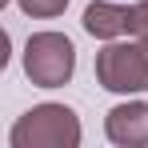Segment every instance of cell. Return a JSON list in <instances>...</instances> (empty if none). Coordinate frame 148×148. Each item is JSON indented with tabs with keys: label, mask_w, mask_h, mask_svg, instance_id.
<instances>
[{
	"label": "cell",
	"mask_w": 148,
	"mask_h": 148,
	"mask_svg": "<svg viewBox=\"0 0 148 148\" xmlns=\"http://www.w3.org/2000/svg\"><path fill=\"white\" fill-rule=\"evenodd\" d=\"M12 148H76L80 144V120L68 104H36L24 112L8 132Z\"/></svg>",
	"instance_id": "cell-1"
},
{
	"label": "cell",
	"mask_w": 148,
	"mask_h": 148,
	"mask_svg": "<svg viewBox=\"0 0 148 148\" xmlns=\"http://www.w3.org/2000/svg\"><path fill=\"white\" fill-rule=\"evenodd\" d=\"M24 72L36 88H60L76 72V48L64 32H36L24 44Z\"/></svg>",
	"instance_id": "cell-2"
},
{
	"label": "cell",
	"mask_w": 148,
	"mask_h": 148,
	"mask_svg": "<svg viewBox=\"0 0 148 148\" xmlns=\"http://www.w3.org/2000/svg\"><path fill=\"white\" fill-rule=\"evenodd\" d=\"M96 80L108 92H144L148 88V48L136 44H108L96 52Z\"/></svg>",
	"instance_id": "cell-3"
},
{
	"label": "cell",
	"mask_w": 148,
	"mask_h": 148,
	"mask_svg": "<svg viewBox=\"0 0 148 148\" xmlns=\"http://www.w3.org/2000/svg\"><path fill=\"white\" fill-rule=\"evenodd\" d=\"M104 132L108 140L120 148H144L148 144V104L132 100V104H116L104 116Z\"/></svg>",
	"instance_id": "cell-4"
},
{
	"label": "cell",
	"mask_w": 148,
	"mask_h": 148,
	"mask_svg": "<svg viewBox=\"0 0 148 148\" xmlns=\"http://www.w3.org/2000/svg\"><path fill=\"white\" fill-rule=\"evenodd\" d=\"M84 32L96 36V40H116L120 32H132V8L108 4V0H92L84 8Z\"/></svg>",
	"instance_id": "cell-5"
},
{
	"label": "cell",
	"mask_w": 148,
	"mask_h": 148,
	"mask_svg": "<svg viewBox=\"0 0 148 148\" xmlns=\"http://www.w3.org/2000/svg\"><path fill=\"white\" fill-rule=\"evenodd\" d=\"M16 4L24 8L28 16H44V20H48V16H60V12L68 8V0H16Z\"/></svg>",
	"instance_id": "cell-6"
},
{
	"label": "cell",
	"mask_w": 148,
	"mask_h": 148,
	"mask_svg": "<svg viewBox=\"0 0 148 148\" xmlns=\"http://www.w3.org/2000/svg\"><path fill=\"white\" fill-rule=\"evenodd\" d=\"M132 36L148 48V0H136L132 4Z\"/></svg>",
	"instance_id": "cell-7"
}]
</instances>
